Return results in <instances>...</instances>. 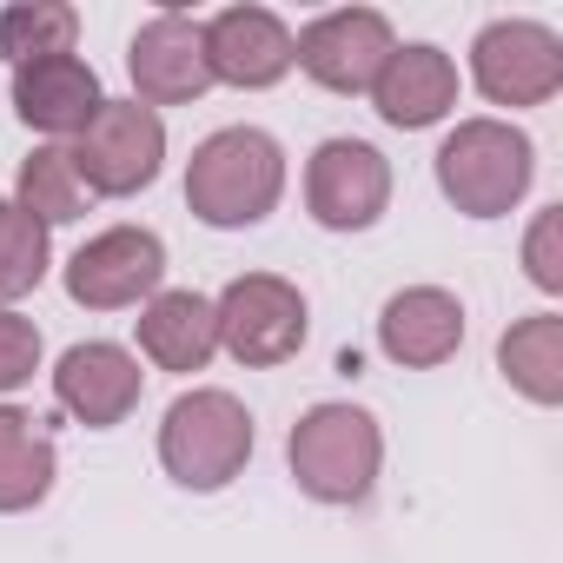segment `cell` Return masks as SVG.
I'll return each mask as SVG.
<instances>
[{
	"label": "cell",
	"mask_w": 563,
	"mask_h": 563,
	"mask_svg": "<svg viewBox=\"0 0 563 563\" xmlns=\"http://www.w3.org/2000/svg\"><path fill=\"white\" fill-rule=\"evenodd\" d=\"M74 34H80V14L60 8V0H27V8H8V14H0V54H8L14 67L74 54Z\"/></svg>",
	"instance_id": "cell-21"
},
{
	"label": "cell",
	"mask_w": 563,
	"mask_h": 563,
	"mask_svg": "<svg viewBox=\"0 0 563 563\" xmlns=\"http://www.w3.org/2000/svg\"><path fill=\"white\" fill-rule=\"evenodd\" d=\"M87 192H107V199H126V192H146L159 179V159H166V126L153 107L140 100H107L93 113V126L67 146Z\"/></svg>",
	"instance_id": "cell-6"
},
{
	"label": "cell",
	"mask_w": 563,
	"mask_h": 563,
	"mask_svg": "<svg viewBox=\"0 0 563 563\" xmlns=\"http://www.w3.org/2000/svg\"><path fill=\"white\" fill-rule=\"evenodd\" d=\"M159 278H166V245H159V232H146V225H113V232L87 239V245L67 258V299L87 306V312H120V306L153 299Z\"/></svg>",
	"instance_id": "cell-7"
},
{
	"label": "cell",
	"mask_w": 563,
	"mask_h": 563,
	"mask_svg": "<svg viewBox=\"0 0 563 563\" xmlns=\"http://www.w3.org/2000/svg\"><path fill=\"white\" fill-rule=\"evenodd\" d=\"M206 60H212V80L225 87H278L292 74V27L265 14V8H225L206 21Z\"/></svg>",
	"instance_id": "cell-12"
},
{
	"label": "cell",
	"mask_w": 563,
	"mask_h": 563,
	"mask_svg": "<svg viewBox=\"0 0 563 563\" xmlns=\"http://www.w3.org/2000/svg\"><path fill=\"white\" fill-rule=\"evenodd\" d=\"M372 100H378V120H385V126L424 133V126H438V120L457 107V67H451V54L411 41V47H398V54L385 60V74L372 80Z\"/></svg>",
	"instance_id": "cell-15"
},
{
	"label": "cell",
	"mask_w": 563,
	"mask_h": 563,
	"mask_svg": "<svg viewBox=\"0 0 563 563\" xmlns=\"http://www.w3.org/2000/svg\"><path fill=\"white\" fill-rule=\"evenodd\" d=\"M398 54V34L378 8H339L319 14L299 41H292V67H306L325 93H372V80L385 74V60Z\"/></svg>",
	"instance_id": "cell-8"
},
{
	"label": "cell",
	"mask_w": 563,
	"mask_h": 563,
	"mask_svg": "<svg viewBox=\"0 0 563 563\" xmlns=\"http://www.w3.org/2000/svg\"><path fill=\"white\" fill-rule=\"evenodd\" d=\"M252 457V411L232 391H186L166 405L159 464L186 490H225Z\"/></svg>",
	"instance_id": "cell-4"
},
{
	"label": "cell",
	"mask_w": 563,
	"mask_h": 563,
	"mask_svg": "<svg viewBox=\"0 0 563 563\" xmlns=\"http://www.w3.org/2000/svg\"><path fill=\"white\" fill-rule=\"evenodd\" d=\"M100 107H107L100 74L80 54H54V60H34V67H14V113L34 133H47L54 146L60 140H80Z\"/></svg>",
	"instance_id": "cell-13"
},
{
	"label": "cell",
	"mask_w": 563,
	"mask_h": 563,
	"mask_svg": "<svg viewBox=\"0 0 563 563\" xmlns=\"http://www.w3.org/2000/svg\"><path fill=\"white\" fill-rule=\"evenodd\" d=\"M523 272L537 292H563V206H543L523 239Z\"/></svg>",
	"instance_id": "cell-23"
},
{
	"label": "cell",
	"mask_w": 563,
	"mask_h": 563,
	"mask_svg": "<svg viewBox=\"0 0 563 563\" xmlns=\"http://www.w3.org/2000/svg\"><path fill=\"white\" fill-rule=\"evenodd\" d=\"M471 74L490 107H543L563 87V41L537 21H490L471 47Z\"/></svg>",
	"instance_id": "cell-9"
},
{
	"label": "cell",
	"mask_w": 563,
	"mask_h": 563,
	"mask_svg": "<svg viewBox=\"0 0 563 563\" xmlns=\"http://www.w3.org/2000/svg\"><path fill=\"white\" fill-rule=\"evenodd\" d=\"M0 206H8V199H0Z\"/></svg>",
	"instance_id": "cell-25"
},
{
	"label": "cell",
	"mask_w": 563,
	"mask_h": 563,
	"mask_svg": "<svg viewBox=\"0 0 563 563\" xmlns=\"http://www.w3.org/2000/svg\"><path fill=\"white\" fill-rule=\"evenodd\" d=\"M212 319H219V345L239 358V365H286L299 358L306 345V292L278 272H245L212 299Z\"/></svg>",
	"instance_id": "cell-5"
},
{
	"label": "cell",
	"mask_w": 563,
	"mask_h": 563,
	"mask_svg": "<svg viewBox=\"0 0 563 563\" xmlns=\"http://www.w3.org/2000/svg\"><path fill=\"white\" fill-rule=\"evenodd\" d=\"M87 179H80V166H74V153L67 146H34L27 159H21V179H14V206L27 212V219H41V225H67V219H80L87 212Z\"/></svg>",
	"instance_id": "cell-20"
},
{
	"label": "cell",
	"mask_w": 563,
	"mask_h": 563,
	"mask_svg": "<svg viewBox=\"0 0 563 563\" xmlns=\"http://www.w3.org/2000/svg\"><path fill=\"white\" fill-rule=\"evenodd\" d=\"M286 464H292V484L312 497V504H358L372 497L378 484V464H385V438H378V418L365 405H312L292 438H286Z\"/></svg>",
	"instance_id": "cell-2"
},
{
	"label": "cell",
	"mask_w": 563,
	"mask_h": 563,
	"mask_svg": "<svg viewBox=\"0 0 563 563\" xmlns=\"http://www.w3.org/2000/svg\"><path fill=\"white\" fill-rule=\"evenodd\" d=\"M537 179V146L510 120H464L438 146V186L471 219H504Z\"/></svg>",
	"instance_id": "cell-3"
},
{
	"label": "cell",
	"mask_w": 563,
	"mask_h": 563,
	"mask_svg": "<svg viewBox=\"0 0 563 563\" xmlns=\"http://www.w3.org/2000/svg\"><path fill=\"white\" fill-rule=\"evenodd\" d=\"M140 352L159 372H206L212 352H219L212 299H199V292H153L140 306Z\"/></svg>",
	"instance_id": "cell-17"
},
{
	"label": "cell",
	"mask_w": 563,
	"mask_h": 563,
	"mask_svg": "<svg viewBox=\"0 0 563 563\" xmlns=\"http://www.w3.org/2000/svg\"><path fill=\"white\" fill-rule=\"evenodd\" d=\"M54 464L60 457H54V438L41 431V418L0 405V517L34 510L54 490Z\"/></svg>",
	"instance_id": "cell-18"
},
{
	"label": "cell",
	"mask_w": 563,
	"mask_h": 563,
	"mask_svg": "<svg viewBox=\"0 0 563 563\" xmlns=\"http://www.w3.org/2000/svg\"><path fill=\"white\" fill-rule=\"evenodd\" d=\"M126 74L140 107H186L212 87V60H206V21L186 14H153L133 47H126Z\"/></svg>",
	"instance_id": "cell-11"
},
{
	"label": "cell",
	"mask_w": 563,
	"mask_h": 563,
	"mask_svg": "<svg viewBox=\"0 0 563 563\" xmlns=\"http://www.w3.org/2000/svg\"><path fill=\"white\" fill-rule=\"evenodd\" d=\"M378 345L391 365H411V372H431L444 365L457 345H464V306L444 292V286H411V292H391L385 312H378Z\"/></svg>",
	"instance_id": "cell-16"
},
{
	"label": "cell",
	"mask_w": 563,
	"mask_h": 563,
	"mask_svg": "<svg viewBox=\"0 0 563 563\" xmlns=\"http://www.w3.org/2000/svg\"><path fill=\"white\" fill-rule=\"evenodd\" d=\"M41 372V325L21 312H0V391H21Z\"/></svg>",
	"instance_id": "cell-24"
},
{
	"label": "cell",
	"mask_w": 563,
	"mask_h": 563,
	"mask_svg": "<svg viewBox=\"0 0 563 563\" xmlns=\"http://www.w3.org/2000/svg\"><path fill=\"white\" fill-rule=\"evenodd\" d=\"M47 278V225L21 206H0V312Z\"/></svg>",
	"instance_id": "cell-22"
},
{
	"label": "cell",
	"mask_w": 563,
	"mask_h": 563,
	"mask_svg": "<svg viewBox=\"0 0 563 563\" xmlns=\"http://www.w3.org/2000/svg\"><path fill=\"white\" fill-rule=\"evenodd\" d=\"M140 385H146L140 358H133L126 345H107V339L74 345V352L60 358V372H54L60 411H74L87 431H113V424L140 405Z\"/></svg>",
	"instance_id": "cell-14"
},
{
	"label": "cell",
	"mask_w": 563,
	"mask_h": 563,
	"mask_svg": "<svg viewBox=\"0 0 563 563\" xmlns=\"http://www.w3.org/2000/svg\"><path fill=\"white\" fill-rule=\"evenodd\" d=\"M497 372L530 398V405H563V319L530 312L497 339Z\"/></svg>",
	"instance_id": "cell-19"
},
{
	"label": "cell",
	"mask_w": 563,
	"mask_h": 563,
	"mask_svg": "<svg viewBox=\"0 0 563 563\" xmlns=\"http://www.w3.org/2000/svg\"><path fill=\"white\" fill-rule=\"evenodd\" d=\"M278 192H286V153H278L272 133L219 126L212 140L192 146V166H186L192 219H206L219 232H239V225H258L278 206Z\"/></svg>",
	"instance_id": "cell-1"
},
{
	"label": "cell",
	"mask_w": 563,
	"mask_h": 563,
	"mask_svg": "<svg viewBox=\"0 0 563 563\" xmlns=\"http://www.w3.org/2000/svg\"><path fill=\"white\" fill-rule=\"evenodd\" d=\"M306 206L325 232H365L391 206V166L372 140H325L306 166Z\"/></svg>",
	"instance_id": "cell-10"
}]
</instances>
